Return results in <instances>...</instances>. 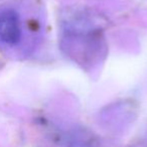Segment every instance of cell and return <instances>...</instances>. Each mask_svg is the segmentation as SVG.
<instances>
[{"instance_id":"1","label":"cell","mask_w":147,"mask_h":147,"mask_svg":"<svg viewBox=\"0 0 147 147\" xmlns=\"http://www.w3.org/2000/svg\"><path fill=\"white\" fill-rule=\"evenodd\" d=\"M22 21L19 12L13 7L0 9V47L13 49L22 39Z\"/></svg>"},{"instance_id":"2","label":"cell","mask_w":147,"mask_h":147,"mask_svg":"<svg viewBox=\"0 0 147 147\" xmlns=\"http://www.w3.org/2000/svg\"><path fill=\"white\" fill-rule=\"evenodd\" d=\"M61 147H96L95 136L85 129H71L59 137Z\"/></svg>"}]
</instances>
